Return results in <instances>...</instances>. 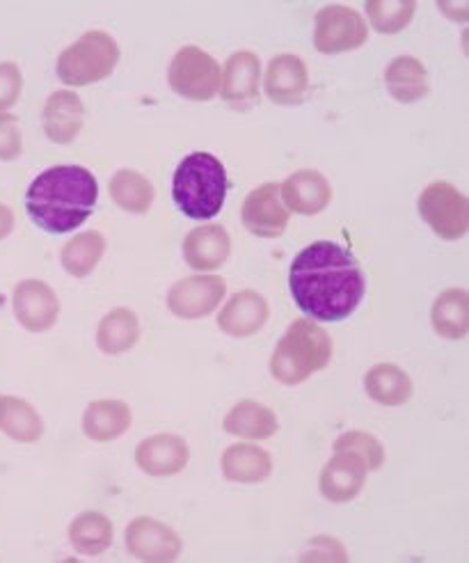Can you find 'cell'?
I'll use <instances>...</instances> for the list:
<instances>
[{
    "label": "cell",
    "mask_w": 469,
    "mask_h": 563,
    "mask_svg": "<svg viewBox=\"0 0 469 563\" xmlns=\"http://www.w3.org/2000/svg\"><path fill=\"white\" fill-rule=\"evenodd\" d=\"M113 522L99 511H86L69 525V543L76 552L97 556L113 545Z\"/></svg>",
    "instance_id": "cell-30"
},
{
    "label": "cell",
    "mask_w": 469,
    "mask_h": 563,
    "mask_svg": "<svg viewBox=\"0 0 469 563\" xmlns=\"http://www.w3.org/2000/svg\"><path fill=\"white\" fill-rule=\"evenodd\" d=\"M384 86H388V92L399 103H417L431 90L426 67L417 58H412V55H399L388 65V69H384Z\"/></svg>",
    "instance_id": "cell-24"
},
{
    "label": "cell",
    "mask_w": 469,
    "mask_h": 563,
    "mask_svg": "<svg viewBox=\"0 0 469 563\" xmlns=\"http://www.w3.org/2000/svg\"><path fill=\"white\" fill-rule=\"evenodd\" d=\"M99 200V181L82 165H53L25 192V211L40 230L69 234L86 222Z\"/></svg>",
    "instance_id": "cell-2"
},
{
    "label": "cell",
    "mask_w": 469,
    "mask_h": 563,
    "mask_svg": "<svg viewBox=\"0 0 469 563\" xmlns=\"http://www.w3.org/2000/svg\"><path fill=\"white\" fill-rule=\"evenodd\" d=\"M266 97L278 106H298L305 101L310 90L308 65L293 53H282L272 58L264 78Z\"/></svg>",
    "instance_id": "cell-14"
},
{
    "label": "cell",
    "mask_w": 469,
    "mask_h": 563,
    "mask_svg": "<svg viewBox=\"0 0 469 563\" xmlns=\"http://www.w3.org/2000/svg\"><path fill=\"white\" fill-rule=\"evenodd\" d=\"M227 170L220 158L209 152L188 154L172 177V200L190 220H211L227 200Z\"/></svg>",
    "instance_id": "cell-3"
},
{
    "label": "cell",
    "mask_w": 469,
    "mask_h": 563,
    "mask_svg": "<svg viewBox=\"0 0 469 563\" xmlns=\"http://www.w3.org/2000/svg\"><path fill=\"white\" fill-rule=\"evenodd\" d=\"M270 317V307L268 300L253 291V289H243L234 294L227 305L220 309L217 314V328L223 330L230 336H253L257 334Z\"/></svg>",
    "instance_id": "cell-19"
},
{
    "label": "cell",
    "mask_w": 469,
    "mask_h": 563,
    "mask_svg": "<svg viewBox=\"0 0 469 563\" xmlns=\"http://www.w3.org/2000/svg\"><path fill=\"white\" fill-rule=\"evenodd\" d=\"M289 289L300 312L316 321L337 323L360 307L367 279L353 252L335 241H316L293 260Z\"/></svg>",
    "instance_id": "cell-1"
},
{
    "label": "cell",
    "mask_w": 469,
    "mask_h": 563,
    "mask_svg": "<svg viewBox=\"0 0 469 563\" xmlns=\"http://www.w3.org/2000/svg\"><path fill=\"white\" fill-rule=\"evenodd\" d=\"M120 55V44L113 37L103 31H90L60 53L55 69L65 86L82 88L113 74Z\"/></svg>",
    "instance_id": "cell-5"
},
{
    "label": "cell",
    "mask_w": 469,
    "mask_h": 563,
    "mask_svg": "<svg viewBox=\"0 0 469 563\" xmlns=\"http://www.w3.org/2000/svg\"><path fill=\"white\" fill-rule=\"evenodd\" d=\"M105 239L101 232H82L65 243L60 252L63 268L71 277H88L103 260Z\"/></svg>",
    "instance_id": "cell-31"
},
{
    "label": "cell",
    "mask_w": 469,
    "mask_h": 563,
    "mask_svg": "<svg viewBox=\"0 0 469 563\" xmlns=\"http://www.w3.org/2000/svg\"><path fill=\"white\" fill-rule=\"evenodd\" d=\"M141 340V319L129 307L108 312L97 328V346L105 355H122Z\"/></svg>",
    "instance_id": "cell-26"
},
{
    "label": "cell",
    "mask_w": 469,
    "mask_h": 563,
    "mask_svg": "<svg viewBox=\"0 0 469 563\" xmlns=\"http://www.w3.org/2000/svg\"><path fill=\"white\" fill-rule=\"evenodd\" d=\"M227 294V282L220 275H190L175 282L168 291V309L186 321L213 314Z\"/></svg>",
    "instance_id": "cell-9"
},
{
    "label": "cell",
    "mask_w": 469,
    "mask_h": 563,
    "mask_svg": "<svg viewBox=\"0 0 469 563\" xmlns=\"http://www.w3.org/2000/svg\"><path fill=\"white\" fill-rule=\"evenodd\" d=\"M422 220L443 241H458L469 230V202L467 197L447 181L426 186L417 200Z\"/></svg>",
    "instance_id": "cell-7"
},
{
    "label": "cell",
    "mask_w": 469,
    "mask_h": 563,
    "mask_svg": "<svg viewBox=\"0 0 469 563\" xmlns=\"http://www.w3.org/2000/svg\"><path fill=\"white\" fill-rule=\"evenodd\" d=\"M181 250L192 271H217L232 255V236L223 224H200L186 234Z\"/></svg>",
    "instance_id": "cell-15"
},
{
    "label": "cell",
    "mask_w": 469,
    "mask_h": 563,
    "mask_svg": "<svg viewBox=\"0 0 469 563\" xmlns=\"http://www.w3.org/2000/svg\"><path fill=\"white\" fill-rule=\"evenodd\" d=\"M431 323L445 340H462L469 330V296L454 287L439 294L431 309Z\"/></svg>",
    "instance_id": "cell-28"
},
{
    "label": "cell",
    "mask_w": 469,
    "mask_h": 563,
    "mask_svg": "<svg viewBox=\"0 0 469 563\" xmlns=\"http://www.w3.org/2000/svg\"><path fill=\"white\" fill-rule=\"evenodd\" d=\"M302 561H348V552L337 539L316 537L310 543V550L300 554Z\"/></svg>",
    "instance_id": "cell-36"
},
{
    "label": "cell",
    "mask_w": 469,
    "mask_h": 563,
    "mask_svg": "<svg viewBox=\"0 0 469 563\" xmlns=\"http://www.w3.org/2000/svg\"><path fill=\"white\" fill-rule=\"evenodd\" d=\"M367 465L346 452H335L319 476V490L327 501L346 504L362 493L367 482Z\"/></svg>",
    "instance_id": "cell-18"
},
{
    "label": "cell",
    "mask_w": 469,
    "mask_h": 563,
    "mask_svg": "<svg viewBox=\"0 0 469 563\" xmlns=\"http://www.w3.org/2000/svg\"><path fill=\"white\" fill-rule=\"evenodd\" d=\"M86 124V103L71 90L53 92L42 110V126L55 145H69Z\"/></svg>",
    "instance_id": "cell-16"
},
{
    "label": "cell",
    "mask_w": 469,
    "mask_h": 563,
    "mask_svg": "<svg viewBox=\"0 0 469 563\" xmlns=\"http://www.w3.org/2000/svg\"><path fill=\"white\" fill-rule=\"evenodd\" d=\"M259 55L253 51H236L230 55L220 76V97L236 112L250 110L259 103Z\"/></svg>",
    "instance_id": "cell-12"
},
{
    "label": "cell",
    "mask_w": 469,
    "mask_h": 563,
    "mask_svg": "<svg viewBox=\"0 0 469 563\" xmlns=\"http://www.w3.org/2000/svg\"><path fill=\"white\" fill-rule=\"evenodd\" d=\"M23 152L21 122L12 112H0V161H14Z\"/></svg>",
    "instance_id": "cell-34"
},
{
    "label": "cell",
    "mask_w": 469,
    "mask_h": 563,
    "mask_svg": "<svg viewBox=\"0 0 469 563\" xmlns=\"http://www.w3.org/2000/svg\"><path fill=\"white\" fill-rule=\"evenodd\" d=\"M0 431L21 444H33L44 435L42 415L21 397H0Z\"/></svg>",
    "instance_id": "cell-27"
},
{
    "label": "cell",
    "mask_w": 469,
    "mask_h": 563,
    "mask_svg": "<svg viewBox=\"0 0 469 563\" xmlns=\"http://www.w3.org/2000/svg\"><path fill=\"white\" fill-rule=\"evenodd\" d=\"M220 467L232 484H261L272 472V459L266 449L257 444L238 442L225 449Z\"/></svg>",
    "instance_id": "cell-21"
},
{
    "label": "cell",
    "mask_w": 469,
    "mask_h": 563,
    "mask_svg": "<svg viewBox=\"0 0 469 563\" xmlns=\"http://www.w3.org/2000/svg\"><path fill=\"white\" fill-rule=\"evenodd\" d=\"M220 76L223 69L200 46L179 48L168 69L172 92L190 101H211L220 92Z\"/></svg>",
    "instance_id": "cell-6"
},
{
    "label": "cell",
    "mask_w": 469,
    "mask_h": 563,
    "mask_svg": "<svg viewBox=\"0 0 469 563\" xmlns=\"http://www.w3.org/2000/svg\"><path fill=\"white\" fill-rule=\"evenodd\" d=\"M126 552L147 563H170L179 559L183 541L179 533L160 520L141 516L131 520L124 533Z\"/></svg>",
    "instance_id": "cell-10"
},
{
    "label": "cell",
    "mask_w": 469,
    "mask_h": 563,
    "mask_svg": "<svg viewBox=\"0 0 469 563\" xmlns=\"http://www.w3.org/2000/svg\"><path fill=\"white\" fill-rule=\"evenodd\" d=\"M280 197L289 211L316 216L333 202V186L319 170H298L284 179Z\"/></svg>",
    "instance_id": "cell-20"
},
{
    "label": "cell",
    "mask_w": 469,
    "mask_h": 563,
    "mask_svg": "<svg viewBox=\"0 0 469 563\" xmlns=\"http://www.w3.org/2000/svg\"><path fill=\"white\" fill-rule=\"evenodd\" d=\"M133 424L129 404L120 399L92 401L82 412V433L94 442H113L122 438Z\"/></svg>",
    "instance_id": "cell-22"
},
{
    "label": "cell",
    "mask_w": 469,
    "mask_h": 563,
    "mask_svg": "<svg viewBox=\"0 0 469 563\" xmlns=\"http://www.w3.org/2000/svg\"><path fill=\"white\" fill-rule=\"evenodd\" d=\"M14 230V213L8 205L0 202V241L8 239Z\"/></svg>",
    "instance_id": "cell-37"
},
{
    "label": "cell",
    "mask_w": 469,
    "mask_h": 563,
    "mask_svg": "<svg viewBox=\"0 0 469 563\" xmlns=\"http://www.w3.org/2000/svg\"><path fill=\"white\" fill-rule=\"evenodd\" d=\"M108 190H110V197H113V202L122 211L135 213V216L147 213L156 197L154 184L143 173L129 170V167L113 175V179L108 184Z\"/></svg>",
    "instance_id": "cell-29"
},
{
    "label": "cell",
    "mask_w": 469,
    "mask_h": 563,
    "mask_svg": "<svg viewBox=\"0 0 469 563\" xmlns=\"http://www.w3.org/2000/svg\"><path fill=\"white\" fill-rule=\"evenodd\" d=\"M23 74L16 63H0V112H8L21 97Z\"/></svg>",
    "instance_id": "cell-35"
},
{
    "label": "cell",
    "mask_w": 469,
    "mask_h": 563,
    "mask_svg": "<svg viewBox=\"0 0 469 563\" xmlns=\"http://www.w3.org/2000/svg\"><path fill=\"white\" fill-rule=\"evenodd\" d=\"M371 25L382 35H397L415 16V0H369L365 5Z\"/></svg>",
    "instance_id": "cell-32"
},
{
    "label": "cell",
    "mask_w": 469,
    "mask_h": 563,
    "mask_svg": "<svg viewBox=\"0 0 469 563\" xmlns=\"http://www.w3.org/2000/svg\"><path fill=\"white\" fill-rule=\"evenodd\" d=\"M333 360V340L312 319H295L270 355V374L282 385H300Z\"/></svg>",
    "instance_id": "cell-4"
},
{
    "label": "cell",
    "mask_w": 469,
    "mask_h": 563,
    "mask_svg": "<svg viewBox=\"0 0 469 563\" xmlns=\"http://www.w3.org/2000/svg\"><path fill=\"white\" fill-rule=\"evenodd\" d=\"M188 461V442L175 433H156L135 446V463L149 476H175Z\"/></svg>",
    "instance_id": "cell-17"
},
{
    "label": "cell",
    "mask_w": 469,
    "mask_h": 563,
    "mask_svg": "<svg viewBox=\"0 0 469 563\" xmlns=\"http://www.w3.org/2000/svg\"><path fill=\"white\" fill-rule=\"evenodd\" d=\"M12 307L27 332H46L60 317V300L42 279H23L14 287Z\"/></svg>",
    "instance_id": "cell-13"
},
{
    "label": "cell",
    "mask_w": 469,
    "mask_h": 563,
    "mask_svg": "<svg viewBox=\"0 0 469 563\" xmlns=\"http://www.w3.org/2000/svg\"><path fill=\"white\" fill-rule=\"evenodd\" d=\"M223 429L243 440H268L280 429L278 415L257 401H238L223 419Z\"/></svg>",
    "instance_id": "cell-23"
},
{
    "label": "cell",
    "mask_w": 469,
    "mask_h": 563,
    "mask_svg": "<svg viewBox=\"0 0 469 563\" xmlns=\"http://www.w3.org/2000/svg\"><path fill=\"white\" fill-rule=\"evenodd\" d=\"M241 220L245 230L259 239H280L289 228V209L280 197V186L270 181L247 192Z\"/></svg>",
    "instance_id": "cell-11"
},
{
    "label": "cell",
    "mask_w": 469,
    "mask_h": 563,
    "mask_svg": "<svg viewBox=\"0 0 469 563\" xmlns=\"http://www.w3.org/2000/svg\"><path fill=\"white\" fill-rule=\"evenodd\" d=\"M365 389L376 404L390 408L407 404L412 399V391H415L412 378L392 362L373 364L365 376Z\"/></svg>",
    "instance_id": "cell-25"
},
{
    "label": "cell",
    "mask_w": 469,
    "mask_h": 563,
    "mask_svg": "<svg viewBox=\"0 0 469 563\" xmlns=\"http://www.w3.org/2000/svg\"><path fill=\"white\" fill-rule=\"evenodd\" d=\"M335 452H346L360 459L369 472L378 470L384 463V446L380 444V440L371 433L365 431H348L342 433L335 444H333Z\"/></svg>",
    "instance_id": "cell-33"
},
{
    "label": "cell",
    "mask_w": 469,
    "mask_h": 563,
    "mask_svg": "<svg viewBox=\"0 0 469 563\" xmlns=\"http://www.w3.org/2000/svg\"><path fill=\"white\" fill-rule=\"evenodd\" d=\"M369 40L362 14L348 5H325L316 14L314 46L323 55H337L360 48Z\"/></svg>",
    "instance_id": "cell-8"
}]
</instances>
